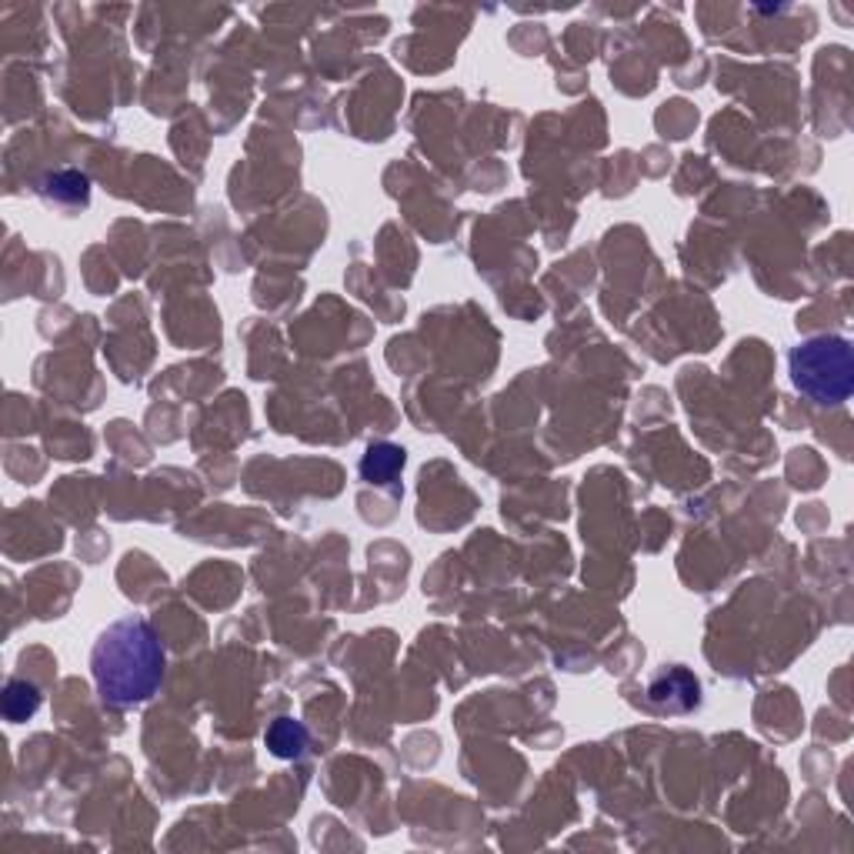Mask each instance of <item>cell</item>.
Wrapping results in <instances>:
<instances>
[{
	"mask_svg": "<svg viewBox=\"0 0 854 854\" xmlns=\"http://www.w3.org/2000/svg\"><path fill=\"white\" fill-rule=\"evenodd\" d=\"M404 447L397 444H371L368 455L361 458V477L368 484H391L404 468Z\"/></svg>",
	"mask_w": 854,
	"mask_h": 854,
	"instance_id": "277c9868",
	"label": "cell"
},
{
	"mask_svg": "<svg viewBox=\"0 0 854 854\" xmlns=\"http://www.w3.org/2000/svg\"><path fill=\"white\" fill-rule=\"evenodd\" d=\"M648 701L658 711H691L701 701V685L685 667H667L651 681Z\"/></svg>",
	"mask_w": 854,
	"mask_h": 854,
	"instance_id": "3957f363",
	"label": "cell"
},
{
	"mask_svg": "<svg viewBox=\"0 0 854 854\" xmlns=\"http://www.w3.org/2000/svg\"><path fill=\"white\" fill-rule=\"evenodd\" d=\"M167 654L148 617L130 614L107 624L91 648L94 688L107 708H138L164 685Z\"/></svg>",
	"mask_w": 854,
	"mask_h": 854,
	"instance_id": "6da1fadb",
	"label": "cell"
},
{
	"mask_svg": "<svg viewBox=\"0 0 854 854\" xmlns=\"http://www.w3.org/2000/svg\"><path fill=\"white\" fill-rule=\"evenodd\" d=\"M791 384L815 404H844L854 391V354L844 337L818 334L788 354Z\"/></svg>",
	"mask_w": 854,
	"mask_h": 854,
	"instance_id": "7a4b0ae2",
	"label": "cell"
},
{
	"mask_svg": "<svg viewBox=\"0 0 854 854\" xmlns=\"http://www.w3.org/2000/svg\"><path fill=\"white\" fill-rule=\"evenodd\" d=\"M0 704H4V717L11 725H21V722H30V717L37 714L40 708V691L21 678L8 681L4 688V698H0Z\"/></svg>",
	"mask_w": 854,
	"mask_h": 854,
	"instance_id": "8992f818",
	"label": "cell"
},
{
	"mask_svg": "<svg viewBox=\"0 0 854 854\" xmlns=\"http://www.w3.org/2000/svg\"><path fill=\"white\" fill-rule=\"evenodd\" d=\"M264 744L275 757H284V761L301 757L307 748V728L294 722V717H278V722H271V728L264 731Z\"/></svg>",
	"mask_w": 854,
	"mask_h": 854,
	"instance_id": "5b68a950",
	"label": "cell"
},
{
	"mask_svg": "<svg viewBox=\"0 0 854 854\" xmlns=\"http://www.w3.org/2000/svg\"><path fill=\"white\" fill-rule=\"evenodd\" d=\"M40 194L67 204H87V177L77 170H58L40 184Z\"/></svg>",
	"mask_w": 854,
	"mask_h": 854,
	"instance_id": "52a82bcc",
	"label": "cell"
}]
</instances>
